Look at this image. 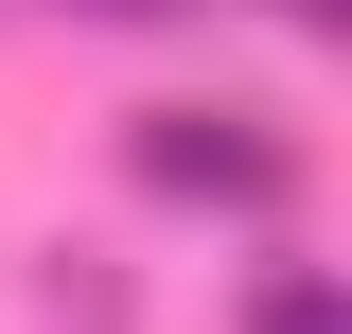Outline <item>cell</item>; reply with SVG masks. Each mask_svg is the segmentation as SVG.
Wrapping results in <instances>:
<instances>
[{"instance_id": "1", "label": "cell", "mask_w": 352, "mask_h": 334, "mask_svg": "<svg viewBox=\"0 0 352 334\" xmlns=\"http://www.w3.org/2000/svg\"><path fill=\"white\" fill-rule=\"evenodd\" d=\"M124 176L159 211L282 229V211H300V124H282V106H229V88H159V106H124Z\"/></svg>"}, {"instance_id": "2", "label": "cell", "mask_w": 352, "mask_h": 334, "mask_svg": "<svg viewBox=\"0 0 352 334\" xmlns=\"http://www.w3.org/2000/svg\"><path fill=\"white\" fill-rule=\"evenodd\" d=\"M229 334H352V299H335V264H264Z\"/></svg>"}, {"instance_id": "3", "label": "cell", "mask_w": 352, "mask_h": 334, "mask_svg": "<svg viewBox=\"0 0 352 334\" xmlns=\"http://www.w3.org/2000/svg\"><path fill=\"white\" fill-rule=\"evenodd\" d=\"M53 18H88V36H159V18H194V0H53Z\"/></svg>"}, {"instance_id": "4", "label": "cell", "mask_w": 352, "mask_h": 334, "mask_svg": "<svg viewBox=\"0 0 352 334\" xmlns=\"http://www.w3.org/2000/svg\"><path fill=\"white\" fill-rule=\"evenodd\" d=\"M264 18H300V36H352V0H264Z\"/></svg>"}]
</instances>
